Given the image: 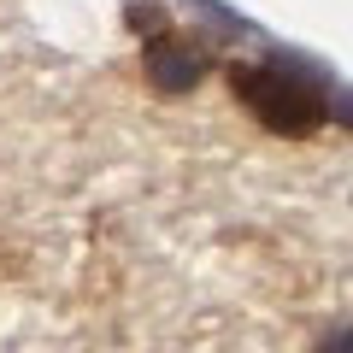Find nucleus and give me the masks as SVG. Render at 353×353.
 <instances>
[{
    "label": "nucleus",
    "mask_w": 353,
    "mask_h": 353,
    "mask_svg": "<svg viewBox=\"0 0 353 353\" xmlns=\"http://www.w3.org/2000/svg\"><path fill=\"white\" fill-rule=\"evenodd\" d=\"M230 88H236L241 106H248L265 130H277V136H312L330 118V101L301 71H283V65H236V71H230Z\"/></svg>",
    "instance_id": "obj_1"
},
{
    "label": "nucleus",
    "mask_w": 353,
    "mask_h": 353,
    "mask_svg": "<svg viewBox=\"0 0 353 353\" xmlns=\"http://www.w3.org/2000/svg\"><path fill=\"white\" fill-rule=\"evenodd\" d=\"M201 53L176 48V41H153L148 48V83L159 88V94H189L194 83H201Z\"/></svg>",
    "instance_id": "obj_2"
},
{
    "label": "nucleus",
    "mask_w": 353,
    "mask_h": 353,
    "mask_svg": "<svg viewBox=\"0 0 353 353\" xmlns=\"http://www.w3.org/2000/svg\"><path fill=\"white\" fill-rule=\"evenodd\" d=\"M318 353H353V330H341V336H330V341H324Z\"/></svg>",
    "instance_id": "obj_3"
}]
</instances>
